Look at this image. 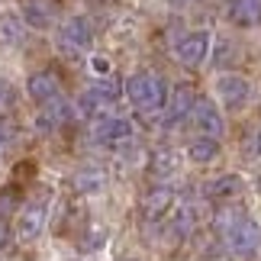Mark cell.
Listing matches in <instances>:
<instances>
[{"label": "cell", "mask_w": 261, "mask_h": 261, "mask_svg": "<svg viewBox=\"0 0 261 261\" xmlns=\"http://www.w3.org/2000/svg\"><path fill=\"white\" fill-rule=\"evenodd\" d=\"M126 97L139 113H158L168 100V87L158 74L152 71H139L126 81Z\"/></svg>", "instance_id": "obj_1"}, {"label": "cell", "mask_w": 261, "mask_h": 261, "mask_svg": "<svg viewBox=\"0 0 261 261\" xmlns=\"http://www.w3.org/2000/svg\"><path fill=\"white\" fill-rule=\"evenodd\" d=\"M226 245H229V252H232L239 261H255L258 252H261V229L252 216H242L236 223V229L226 236Z\"/></svg>", "instance_id": "obj_2"}, {"label": "cell", "mask_w": 261, "mask_h": 261, "mask_svg": "<svg viewBox=\"0 0 261 261\" xmlns=\"http://www.w3.org/2000/svg\"><path fill=\"white\" fill-rule=\"evenodd\" d=\"M90 136L97 139L100 145H126L133 139V123L123 116H97Z\"/></svg>", "instance_id": "obj_3"}, {"label": "cell", "mask_w": 261, "mask_h": 261, "mask_svg": "<svg viewBox=\"0 0 261 261\" xmlns=\"http://www.w3.org/2000/svg\"><path fill=\"white\" fill-rule=\"evenodd\" d=\"M45 219H48V203H45V200H33V203H26L23 213H19V219H16V239H19V242H33L36 236H42Z\"/></svg>", "instance_id": "obj_4"}, {"label": "cell", "mask_w": 261, "mask_h": 261, "mask_svg": "<svg viewBox=\"0 0 261 261\" xmlns=\"http://www.w3.org/2000/svg\"><path fill=\"white\" fill-rule=\"evenodd\" d=\"M58 42H62L65 52H84V48L94 42V29H90V23L84 16H68L62 23Z\"/></svg>", "instance_id": "obj_5"}, {"label": "cell", "mask_w": 261, "mask_h": 261, "mask_svg": "<svg viewBox=\"0 0 261 261\" xmlns=\"http://www.w3.org/2000/svg\"><path fill=\"white\" fill-rule=\"evenodd\" d=\"M216 94L223 100V107L239 110V107L248 103V97H252V84H248L242 74H219L216 77Z\"/></svg>", "instance_id": "obj_6"}, {"label": "cell", "mask_w": 261, "mask_h": 261, "mask_svg": "<svg viewBox=\"0 0 261 261\" xmlns=\"http://www.w3.org/2000/svg\"><path fill=\"white\" fill-rule=\"evenodd\" d=\"M190 119H194L197 133H203V136H210V139L223 136V129H226L223 113H219L216 103H213V100H206V97H197L194 110H190Z\"/></svg>", "instance_id": "obj_7"}, {"label": "cell", "mask_w": 261, "mask_h": 261, "mask_svg": "<svg viewBox=\"0 0 261 261\" xmlns=\"http://www.w3.org/2000/svg\"><path fill=\"white\" fill-rule=\"evenodd\" d=\"M206 55H210V33H206V29L187 33V36L177 42V58H180V65H187V68L203 65Z\"/></svg>", "instance_id": "obj_8"}, {"label": "cell", "mask_w": 261, "mask_h": 261, "mask_svg": "<svg viewBox=\"0 0 261 261\" xmlns=\"http://www.w3.org/2000/svg\"><path fill=\"white\" fill-rule=\"evenodd\" d=\"M116 97H119V84L113 81V77H107V81H100V84H94V87H87L77 107H81V113H84V116H94V113H100L103 107L113 103Z\"/></svg>", "instance_id": "obj_9"}, {"label": "cell", "mask_w": 261, "mask_h": 261, "mask_svg": "<svg viewBox=\"0 0 261 261\" xmlns=\"http://www.w3.org/2000/svg\"><path fill=\"white\" fill-rule=\"evenodd\" d=\"M26 94L33 97L36 103H48V100L62 97V81H58V74H52V71H36V74H29V81H26Z\"/></svg>", "instance_id": "obj_10"}, {"label": "cell", "mask_w": 261, "mask_h": 261, "mask_svg": "<svg viewBox=\"0 0 261 261\" xmlns=\"http://www.w3.org/2000/svg\"><path fill=\"white\" fill-rule=\"evenodd\" d=\"M197 103V94L190 84H177L171 90V100H168V110H165V123L168 126H177L184 116H190V110Z\"/></svg>", "instance_id": "obj_11"}, {"label": "cell", "mask_w": 261, "mask_h": 261, "mask_svg": "<svg viewBox=\"0 0 261 261\" xmlns=\"http://www.w3.org/2000/svg\"><path fill=\"white\" fill-rule=\"evenodd\" d=\"M171 206H174V187H168V184H158L142 197V213L148 219H162Z\"/></svg>", "instance_id": "obj_12"}, {"label": "cell", "mask_w": 261, "mask_h": 261, "mask_svg": "<svg viewBox=\"0 0 261 261\" xmlns=\"http://www.w3.org/2000/svg\"><path fill=\"white\" fill-rule=\"evenodd\" d=\"M68 119H71V103L62 100V97H55V100H48V103H42V113H39L36 126L42 129V133H52V129L65 126Z\"/></svg>", "instance_id": "obj_13"}, {"label": "cell", "mask_w": 261, "mask_h": 261, "mask_svg": "<svg viewBox=\"0 0 261 261\" xmlns=\"http://www.w3.org/2000/svg\"><path fill=\"white\" fill-rule=\"evenodd\" d=\"M232 23L252 29L261 23V0H232Z\"/></svg>", "instance_id": "obj_14"}, {"label": "cell", "mask_w": 261, "mask_h": 261, "mask_svg": "<svg viewBox=\"0 0 261 261\" xmlns=\"http://www.w3.org/2000/svg\"><path fill=\"white\" fill-rule=\"evenodd\" d=\"M52 0H26L23 4V19L29 26H36V29H45L48 23H52Z\"/></svg>", "instance_id": "obj_15"}, {"label": "cell", "mask_w": 261, "mask_h": 261, "mask_svg": "<svg viewBox=\"0 0 261 261\" xmlns=\"http://www.w3.org/2000/svg\"><path fill=\"white\" fill-rule=\"evenodd\" d=\"M107 187V174L100 168H81L74 174V190L77 194H100Z\"/></svg>", "instance_id": "obj_16"}, {"label": "cell", "mask_w": 261, "mask_h": 261, "mask_svg": "<svg viewBox=\"0 0 261 261\" xmlns=\"http://www.w3.org/2000/svg\"><path fill=\"white\" fill-rule=\"evenodd\" d=\"M26 39V23L16 13H4L0 16V42L4 45H19Z\"/></svg>", "instance_id": "obj_17"}, {"label": "cell", "mask_w": 261, "mask_h": 261, "mask_svg": "<svg viewBox=\"0 0 261 261\" xmlns=\"http://www.w3.org/2000/svg\"><path fill=\"white\" fill-rule=\"evenodd\" d=\"M239 190H242V177L236 174H223V177H213L210 184L203 187L206 197H216V200H226V197H236Z\"/></svg>", "instance_id": "obj_18"}, {"label": "cell", "mask_w": 261, "mask_h": 261, "mask_svg": "<svg viewBox=\"0 0 261 261\" xmlns=\"http://www.w3.org/2000/svg\"><path fill=\"white\" fill-rule=\"evenodd\" d=\"M187 155H190V162H197V165H210L219 155V142H216V139H210V136H200V139L190 142Z\"/></svg>", "instance_id": "obj_19"}, {"label": "cell", "mask_w": 261, "mask_h": 261, "mask_svg": "<svg viewBox=\"0 0 261 261\" xmlns=\"http://www.w3.org/2000/svg\"><path fill=\"white\" fill-rule=\"evenodd\" d=\"M194 226H197V206L194 203H180V210H177L174 219H171V232L177 239H184V236L194 232Z\"/></svg>", "instance_id": "obj_20"}, {"label": "cell", "mask_w": 261, "mask_h": 261, "mask_svg": "<svg viewBox=\"0 0 261 261\" xmlns=\"http://www.w3.org/2000/svg\"><path fill=\"white\" fill-rule=\"evenodd\" d=\"M242 216H245V210H242V206H223V210H216V216H213V226H216V232L226 239V236L236 229V223H239Z\"/></svg>", "instance_id": "obj_21"}, {"label": "cell", "mask_w": 261, "mask_h": 261, "mask_svg": "<svg viewBox=\"0 0 261 261\" xmlns=\"http://www.w3.org/2000/svg\"><path fill=\"white\" fill-rule=\"evenodd\" d=\"M152 171H155L158 177L174 174V171H177V155H174V152H158L155 162H152Z\"/></svg>", "instance_id": "obj_22"}, {"label": "cell", "mask_w": 261, "mask_h": 261, "mask_svg": "<svg viewBox=\"0 0 261 261\" xmlns=\"http://www.w3.org/2000/svg\"><path fill=\"white\" fill-rule=\"evenodd\" d=\"M90 71H97V74H110V62L103 55H94L90 58Z\"/></svg>", "instance_id": "obj_23"}, {"label": "cell", "mask_w": 261, "mask_h": 261, "mask_svg": "<svg viewBox=\"0 0 261 261\" xmlns=\"http://www.w3.org/2000/svg\"><path fill=\"white\" fill-rule=\"evenodd\" d=\"M10 103H13V87L0 77V107H10Z\"/></svg>", "instance_id": "obj_24"}, {"label": "cell", "mask_w": 261, "mask_h": 261, "mask_svg": "<svg viewBox=\"0 0 261 261\" xmlns=\"http://www.w3.org/2000/svg\"><path fill=\"white\" fill-rule=\"evenodd\" d=\"M10 139H13V126H10L7 119H0V148H4Z\"/></svg>", "instance_id": "obj_25"}, {"label": "cell", "mask_w": 261, "mask_h": 261, "mask_svg": "<svg viewBox=\"0 0 261 261\" xmlns=\"http://www.w3.org/2000/svg\"><path fill=\"white\" fill-rule=\"evenodd\" d=\"M7 239H10V229H7V223H4V219H0V248L7 245Z\"/></svg>", "instance_id": "obj_26"}, {"label": "cell", "mask_w": 261, "mask_h": 261, "mask_svg": "<svg viewBox=\"0 0 261 261\" xmlns=\"http://www.w3.org/2000/svg\"><path fill=\"white\" fill-rule=\"evenodd\" d=\"M13 206V200H10V194H0V210H10Z\"/></svg>", "instance_id": "obj_27"}]
</instances>
